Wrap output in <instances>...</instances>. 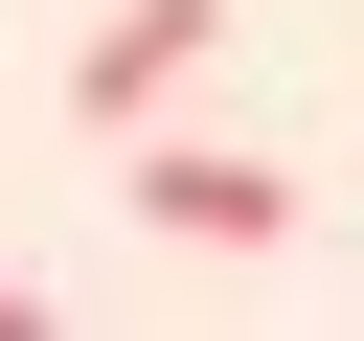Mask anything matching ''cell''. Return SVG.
Returning a JSON list of instances; mask_svg holds the SVG:
<instances>
[{"label":"cell","instance_id":"cell-1","mask_svg":"<svg viewBox=\"0 0 364 341\" xmlns=\"http://www.w3.org/2000/svg\"><path fill=\"white\" fill-rule=\"evenodd\" d=\"M136 227H159V250H273V227H296V182H273V159H228V136H136Z\"/></svg>","mask_w":364,"mask_h":341},{"label":"cell","instance_id":"cell-2","mask_svg":"<svg viewBox=\"0 0 364 341\" xmlns=\"http://www.w3.org/2000/svg\"><path fill=\"white\" fill-rule=\"evenodd\" d=\"M205 45H228V0H114V23L68 45V114H114V136H136L159 91H205Z\"/></svg>","mask_w":364,"mask_h":341}]
</instances>
